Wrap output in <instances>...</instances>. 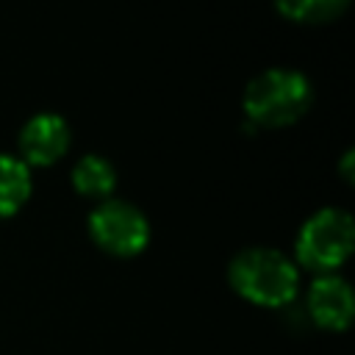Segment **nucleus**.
I'll return each instance as SVG.
<instances>
[{
  "mask_svg": "<svg viewBox=\"0 0 355 355\" xmlns=\"http://www.w3.org/2000/svg\"><path fill=\"white\" fill-rule=\"evenodd\" d=\"M313 86L300 69L272 67L258 72L241 97L244 116L252 128H286L308 114Z\"/></svg>",
  "mask_w": 355,
  "mask_h": 355,
  "instance_id": "obj_1",
  "label": "nucleus"
},
{
  "mask_svg": "<svg viewBox=\"0 0 355 355\" xmlns=\"http://www.w3.org/2000/svg\"><path fill=\"white\" fill-rule=\"evenodd\" d=\"M227 280L239 297L263 308H280L291 302L300 288L297 263L272 247L241 250L227 266Z\"/></svg>",
  "mask_w": 355,
  "mask_h": 355,
  "instance_id": "obj_2",
  "label": "nucleus"
},
{
  "mask_svg": "<svg viewBox=\"0 0 355 355\" xmlns=\"http://www.w3.org/2000/svg\"><path fill=\"white\" fill-rule=\"evenodd\" d=\"M352 244H355L352 216L341 208H322L302 222L297 233L294 255L300 266L319 275H333V269H338L349 258Z\"/></svg>",
  "mask_w": 355,
  "mask_h": 355,
  "instance_id": "obj_3",
  "label": "nucleus"
},
{
  "mask_svg": "<svg viewBox=\"0 0 355 355\" xmlns=\"http://www.w3.org/2000/svg\"><path fill=\"white\" fill-rule=\"evenodd\" d=\"M89 236L108 255L130 258L147 247L150 222L136 205L108 197V200H100L89 214Z\"/></svg>",
  "mask_w": 355,
  "mask_h": 355,
  "instance_id": "obj_4",
  "label": "nucleus"
},
{
  "mask_svg": "<svg viewBox=\"0 0 355 355\" xmlns=\"http://www.w3.org/2000/svg\"><path fill=\"white\" fill-rule=\"evenodd\" d=\"M69 150V125L50 111L31 116L19 130V161L31 166H53Z\"/></svg>",
  "mask_w": 355,
  "mask_h": 355,
  "instance_id": "obj_5",
  "label": "nucleus"
},
{
  "mask_svg": "<svg viewBox=\"0 0 355 355\" xmlns=\"http://www.w3.org/2000/svg\"><path fill=\"white\" fill-rule=\"evenodd\" d=\"M352 288L338 275H319L308 288V313L324 330H344L352 322Z\"/></svg>",
  "mask_w": 355,
  "mask_h": 355,
  "instance_id": "obj_6",
  "label": "nucleus"
},
{
  "mask_svg": "<svg viewBox=\"0 0 355 355\" xmlns=\"http://www.w3.org/2000/svg\"><path fill=\"white\" fill-rule=\"evenodd\" d=\"M31 169L11 153H0V219L14 216L31 197Z\"/></svg>",
  "mask_w": 355,
  "mask_h": 355,
  "instance_id": "obj_7",
  "label": "nucleus"
},
{
  "mask_svg": "<svg viewBox=\"0 0 355 355\" xmlns=\"http://www.w3.org/2000/svg\"><path fill=\"white\" fill-rule=\"evenodd\" d=\"M72 186L78 194L92 200H108L116 186V169L108 158L89 153L72 166Z\"/></svg>",
  "mask_w": 355,
  "mask_h": 355,
  "instance_id": "obj_8",
  "label": "nucleus"
},
{
  "mask_svg": "<svg viewBox=\"0 0 355 355\" xmlns=\"http://www.w3.org/2000/svg\"><path fill=\"white\" fill-rule=\"evenodd\" d=\"M349 0H275V8L291 19V22H302V25H322L330 22L336 17H341L347 11Z\"/></svg>",
  "mask_w": 355,
  "mask_h": 355,
  "instance_id": "obj_9",
  "label": "nucleus"
},
{
  "mask_svg": "<svg viewBox=\"0 0 355 355\" xmlns=\"http://www.w3.org/2000/svg\"><path fill=\"white\" fill-rule=\"evenodd\" d=\"M352 158H355L352 150H347L344 158H341V166H338V169H341V178H344L347 183H352Z\"/></svg>",
  "mask_w": 355,
  "mask_h": 355,
  "instance_id": "obj_10",
  "label": "nucleus"
}]
</instances>
